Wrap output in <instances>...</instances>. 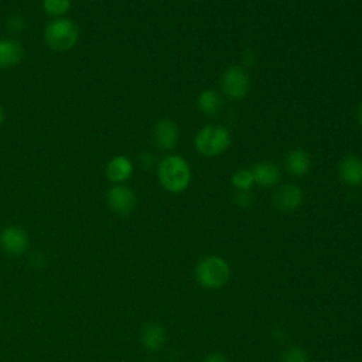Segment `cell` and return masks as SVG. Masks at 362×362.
<instances>
[{"mask_svg": "<svg viewBox=\"0 0 362 362\" xmlns=\"http://www.w3.org/2000/svg\"><path fill=\"white\" fill-rule=\"evenodd\" d=\"M236 202L240 206H247L252 202V197L247 191H239V194L236 195Z\"/></svg>", "mask_w": 362, "mask_h": 362, "instance_id": "cell-20", "label": "cell"}, {"mask_svg": "<svg viewBox=\"0 0 362 362\" xmlns=\"http://www.w3.org/2000/svg\"><path fill=\"white\" fill-rule=\"evenodd\" d=\"M230 133L223 126H205L195 136V148L205 157L222 154L230 146Z\"/></svg>", "mask_w": 362, "mask_h": 362, "instance_id": "cell-4", "label": "cell"}, {"mask_svg": "<svg viewBox=\"0 0 362 362\" xmlns=\"http://www.w3.org/2000/svg\"><path fill=\"white\" fill-rule=\"evenodd\" d=\"M71 7V0H42V8L48 16L62 17Z\"/></svg>", "mask_w": 362, "mask_h": 362, "instance_id": "cell-17", "label": "cell"}, {"mask_svg": "<svg viewBox=\"0 0 362 362\" xmlns=\"http://www.w3.org/2000/svg\"><path fill=\"white\" fill-rule=\"evenodd\" d=\"M286 170L293 177H304L311 165V160L308 153L304 148H294L291 150L284 158Z\"/></svg>", "mask_w": 362, "mask_h": 362, "instance_id": "cell-11", "label": "cell"}, {"mask_svg": "<svg viewBox=\"0 0 362 362\" xmlns=\"http://www.w3.org/2000/svg\"><path fill=\"white\" fill-rule=\"evenodd\" d=\"M3 122H4V110H3V107L0 106V126L3 124Z\"/></svg>", "mask_w": 362, "mask_h": 362, "instance_id": "cell-23", "label": "cell"}, {"mask_svg": "<svg viewBox=\"0 0 362 362\" xmlns=\"http://www.w3.org/2000/svg\"><path fill=\"white\" fill-rule=\"evenodd\" d=\"M252 174H253L255 182L259 184L260 187H273L280 180L279 167L273 163H269V161L257 163L253 167Z\"/></svg>", "mask_w": 362, "mask_h": 362, "instance_id": "cell-14", "label": "cell"}, {"mask_svg": "<svg viewBox=\"0 0 362 362\" xmlns=\"http://www.w3.org/2000/svg\"><path fill=\"white\" fill-rule=\"evenodd\" d=\"M157 175L164 189L177 194L182 192L189 185L191 170L182 157L168 156L158 164Z\"/></svg>", "mask_w": 362, "mask_h": 362, "instance_id": "cell-1", "label": "cell"}, {"mask_svg": "<svg viewBox=\"0 0 362 362\" xmlns=\"http://www.w3.org/2000/svg\"><path fill=\"white\" fill-rule=\"evenodd\" d=\"M154 140L161 150H171L178 141V127L170 119H161L154 127Z\"/></svg>", "mask_w": 362, "mask_h": 362, "instance_id": "cell-9", "label": "cell"}, {"mask_svg": "<svg viewBox=\"0 0 362 362\" xmlns=\"http://www.w3.org/2000/svg\"><path fill=\"white\" fill-rule=\"evenodd\" d=\"M232 184L239 189V191H247L253 184V174L249 170H239L232 175Z\"/></svg>", "mask_w": 362, "mask_h": 362, "instance_id": "cell-18", "label": "cell"}, {"mask_svg": "<svg viewBox=\"0 0 362 362\" xmlns=\"http://www.w3.org/2000/svg\"><path fill=\"white\" fill-rule=\"evenodd\" d=\"M0 246L8 255L18 256L24 253L28 246L27 233L18 226H7L0 233Z\"/></svg>", "mask_w": 362, "mask_h": 362, "instance_id": "cell-7", "label": "cell"}, {"mask_svg": "<svg viewBox=\"0 0 362 362\" xmlns=\"http://www.w3.org/2000/svg\"><path fill=\"white\" fill-rule=\"evenodd\" d=\"M194 277L201 287L218 290L228 283L230 277V266L221 256H206L197 263Z\"/></svg>", "mask_w": 362, "mask_h": 362, "instance_id": "cell-2", "label": "cell"}, {"mask_svg": "<svg viewBox=\"0 0 362 362\" xmlns=\"http://www.w3.org/2000/svg\"><path fill=\"white\" fill-rule=\"evenodd\" d=\"M204 362H226V358L219 352H212L205 356Z\"/></svg>", "mask_w": 362, "mask_h": 362, "instance_id": "cell-21", "label": "cell"}, {"mask_svg": "<svg viewBox=\"0 0 362 362\" xmlns=\"http://www.w3.org/2000/svg\"><path fill=\"white\" fill-rule=\"evenodd\" d=\"M303 202V191L297 185H283L273 195V205L283 212L297 209Z\"/></svg>", "mask_w": 362, "mask_h": 362, "instance_id": "cell-8", "label": "cell"}, {"mask_svg": "<svg viewBox=\"0 0 362 362\" xmlns=\"http://www.w3.org/2000/svg\"><path fill=\"white\" fill-rule=\"evenodd\" d=\"M141 342L146 349L157 352L163 348L165 342V331L160 324L150 322L141 329Z\"/></svg>", "mask_w": 362, "mask_h": 362, "instance_id": "cell-15", "label": "cell"}, {"mask_svg": "<svg viewBox=\"0 0 362 362\" xmlns=\"http://www.w3.org/2000/svg\"><path fill=\"white\" fill-rule=\"evenodd\" d=\"M79 38V27L66 17H58L49 21L44 30L47 45L58 52L71 49Z\"/></svg>", "mask_w": 362, "mask_h": 362, "instance_id": "cell-3", "label": "cell"}, {"mask_svg": "<svg viewBox=\"0 0 362 362\" xmlns=\"http://www.w3.org/2000/svg\"><path fill=\"white\" fill-rule=\"evenodd\" d=\"M249 76L240 66H229L221 78V86L223 93L230 99H242L249 90Z\"/></svg>", "mask_w": 362, "mask_h": 362, "instance_id": "cell-5", "label": "cell"}, {"mask_svg": "<svg viewBox=\"0 0 362 362\" xmlns=\"http://www.w3.org/2000/svg\"><path fill=\"white\" fill-rule=\"evenodd\" d=\"M133 173L132 161L124 156L113 157L106 165V177L112 182L122 184L123 181L129 180Z\"/></svg>", "mask_w": 362, "mask_h": 362, "instance_id": "cell-12", "label": "cell"}, {"mask_svg": "<svg viewBox=\"0 0 362 362\" xmlns=\"http://www.w3.org/2000/svg\"><path fill=\"white\" fill-rule=\"evenodd\" d=\"M358 122H359V124L362 127V103H361V106L358 109Z\"/></svg>", "mask_w": 362, "mask_h": 362, "instance_id": "cell-22", "label": "cell"}, {"mask_svg": "<svg viewBox=\"0 0 362 362\" xmlns=\"http://www.w3.org/2000/svg\"><path fill=\"white\" fill-rule=\"evenodd\" d=\"M197 105H198V109L204 115L214 116L219 112L221 105H222V99H221V95L216 90L206 89V90L201 92V95L198 96Z\"/></svg>", "mask_w": 362, "mask_h": 362, "instance_id": "cell-16", "label": "cell"}, {"mask_svg": "<svg viewBox=\"0 0 362 362\" xmlns=\"http://www.w3.org/2000/svg\"><path fill=\"white\" fill-rule=\"evenodd\" d=\"M23 45L10 38L0 40V68H11L16 66L23 58Z\"/></svg>", "mask_w": 362, "mask_h": 362, "instance_id": "cell-13", "label": "cell"}, {"mask_svg": "<svg viewBox=\"0 0 362 362\" xmlns=\"http://www.w3.org/2000/svg\"><path fill=\"white\" fill-rule=\"evenodd\" d=\"M106 198H107L109 208L119 215H127L136 206L134 192L123 184H116V185L110 187Z\"/></svg>", "mask_w": 362, "mask_h": 362, "instance_id": "cell-6", "label": "cell"}, {"mask_svg": "<svg viewBox=\"0 0 362 362\" xmlns=\"http://www.w3.org/2000/svg\"><path fill=\"white\" fill-rule=\"evenodd\" d=\"M339 178L342 182L356 187L362 184V160L356 156L345 157L338 167Z\"/></svg>", "mask_w": 362, "mask_h": 362, "instance_id": "cell-10", "label": "cell"}, {"mask_svg": "<svg viewBox=\"0 0 362 362\" xmlns=\"http://www.w3.org/2000/svg\"><path fill=\"white\" fill-rule=\"evenodd\" d=\"M281 362H308V355L304 349L298 346H291L283 352Z\"/></svg>", "mask_w": 362, "mask_h": 362, "instance_id": "cell-19", "label": "cell"}]
</instances>
